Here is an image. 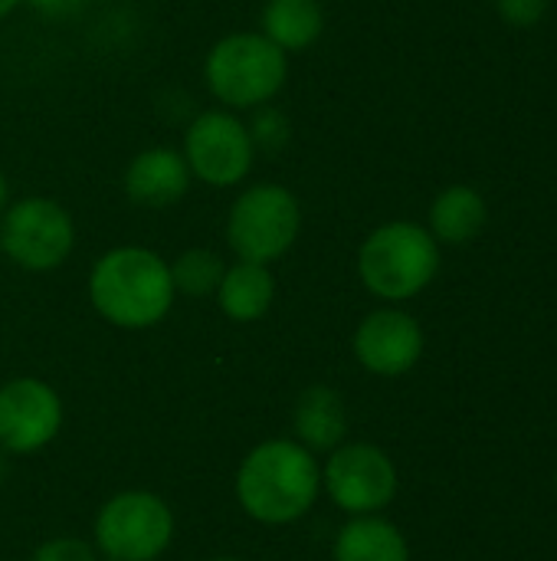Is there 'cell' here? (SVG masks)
<instances>
[{"label":"cell","instance_id":"obj_1","mask_svg":"<svg viewBox=\"0 0 557 561\" xmlns=\"http://www.w3.org/2000/svg\"><path fill=\"white\" fill-rule=\"evenodd\" d=\"M233 493L253 523L292 526L305 519L322 496V463L295 437H272L240 460Z\"/></svg>","mask_w":557,"mask_h":561},{"label":"cell","instance_id":"obj_2","mask_svg":"<svg viewBox=\"0 0 557 561\" xmlns=\"http://www.w3.org/2000/svg\"><path fill=\"white\" fill-rule=\"evenodd\" d=\"M177 289L171 263L151 247H112L89 270V302L115 329L144 332L167 319Z\"/></svg>","mask_w":557,"mask_h":561},{"label":"cell","instance_id":"obj_3","mask_svg":"<svg viewBox=\"0 0 557 561\" xmlns=\"http://www.w3.org/2000/svg\"><path fill=\"white\" fill-rule=\"evenodd\" d=\"M289 79V56L259 30L220 36L204 59V82L210 95L230 112H253L269 105Z\"/></svg>","mask_w":557,"mask_h":561},{"label":"cell","instance_id":"obj_4","mask_svg":"<svg viewBox=\"0 0 557 561\" xmlns=\"http://www.w3.org/2000/svg\"><path fill=\"white\" fill-rule=\"evenodd\" d=\"M440 270V243L414 220H391L371 230L358 250L361 286L384 302L420 296Z\"/></svg>","mask_w":557,"mask_h":561},{"label":"cell","instance_id":"obj_5","mask_svg":"<svg viewBox=\"0 0 557 561\" xmlns=\"http://www.w3.org/2000/svg\"><path fill=\"white\" fill-rule=\"evenodd\" d=\"M302 233L299 197L276 181H259L243 187L227 214V243L236 260L276 263L282 260Z\"/></svg>","mask_w":557,"mask_h":561},{"label":"cell","instance_id":"obj_6","mask_svg":"<svg viewBox=\"0 0 557 561\" xmlns=\"http://www.w3.org/2000/svg\"><path fill=\"white\" fill-rule=\"evenodd\" d=\"M174 513L151 490H121L108 496L92 523V546L102 559L158 561L174 542Z\"/></svg>","mask_w":557,"mask_h":561},{"label":"cell","instance_id":"obj_7","mask_svg":"<svg viewBox=\"0 0 557 561\" xmlns=\"http://www.w3.org/2000/svg\"><path fill=\"white\" fill-rule=\"evenodd\" d=\"M76 250L72 214L43 194L20 197L0 214V253L26 273H53Z\"/></svg>","mask_w":557,"mask_h":561},{"label":"cell","instance_id":"obj_8","mask_svg":"<svg viewBox=\"0 0 557 561\" xmlns=\"http://www.w3.org/2000/svg\"><path fill=\"white\" fill-rule=\"evenodd\" d=\"M181 154L194 181L227 191L250 178L256 161V145L240 112L207 108L187 125Z\"/></svg>","mask_w":557,"mask_h":561},{"label":"cell","instance_id":"obj_9","mask_svg":"<svg viewBox=\"0 0 557 561\" xmlns=\"http://www.w3.org/2000/svg\"><path fill=\"white\" fill-rule=\"evenodd\" d=\"M401 490L394 460L364 440H345L322 463V493L345 516H378L384 513Z\"/></svg>","mask_w":557,"mask_h":561},{"label":"cell","instance_id":"obj_10","mask_svg":"<svg viewBox=\"0 0 557 561\" xmlns=\"http://www.w3.org/2000/svg\"><path fill=\"white\" fill-rule=\"evenodd\" d=\"M62 398L43 378H10L0 385V454L30 457L56 440Z\"/></svg>","mask_w":557,"mask_h":561},{"label":"cell","instance_id":"obj_11","mask_svg":"<svg viewBox=\"0 0 557 561\" xmlns=\"http://www.w3.org/2000/svg\"><path fill=\"white\" fill-rule=\"evenodd\" d=\"M351 348L364 371L378 378H401L423 355V329L410 312L384 306L358 322Z\"/></svg>","mask_w":557,"mask_h":561},{"label":"cell","instance_id":"obj_12","mask_svg":"<svg viewBox=\"0 0 557 561\" xmlns=\"http://www.w3.org/2000/svg\"><path fill=\"white\" fill-rule=\"evenodd\" d=\"M190 171L187 161L181 154V148H167V145H154L138 151L121 178L125 197L144 210H164L174 207L177 201H184V194L190 191Z\"/></svg>","mask_w":557,"mask_h":561},{"label":"cell","instance_id":"obj_13","mask_svg":"<svg viewBox=\"0 0 557 561\" xmlns=\"http://www.w3.org/2000/svg\"><path fill=\"white\" fill-rule=\"evenodd\" d=\"M292 431L295 440L318 454H332L335 447L345 444L348 437V411H345V398L328 388V385H312L295 398L292 408Z\"/></svg>","mask_w":557,"mask_h":561},{"label":"cell","instance_id":"obj_14","mask_svg":"<svg viewBox=\"0 0 557 561\" xmlns=\"http://www.w3.org/2000/svg\"><path fill=\"white\" fill-rule=\"evenodd\" d=\"M217 306L220 312L236 322V325H250L259 322L272 302H276V276L266 263H250V260H236L233 266L223 270V279L217 286Z\"/></svg>","mask_w":557,"mask_h":561},{"label":"cell","instance_id":"obj_15","mask_svg":"<svg viewBox=\"0 0 557 561\" xmlns=\"http://www.w3.org/2000/svg\"><path fill=\"white\" fill-rule=\"evenodd\" d=\"M332 561H410V546L384 516H348L332 542Z\"/></svg>","mask_w":557,"mask_h":561},{"label":"cell","instance_id":"obj_16","mask_svg":"<svg viewBox=\"0 0 557 561\" xmlns=\"http://www.w3.org/2000/svg\"><path fill=\"white\" fill-rule=\"evenodd\" d=\"M325 30V10L318 0H266L259 13V33L286 56L309 49Z\"/></svg>","mask_w":557,"mask_h":561},{"label":"cell","instance_id":"obj_17","mask_svg":"<svg viewBox=\"0 0 557 561\" xmlns=\"http://www.w3.org/2000/svg\"><path fill=\"white\" fill-rule=\"evenodd\" d=\"M489 207L486 197L476 187L466 184H453L446 191L437 194V201L430 204V233L437 243H469L473 237H479V230L486 227Z\"/></svg>","mask_w":557,"mask_h":561},{"label":"cell","instance_id":"obj_18","mask_svg":"<svg viewBox=\"0 0 557 561\" xmlns=\"http://www.w3.org/2000/svg\"><path fill=\"white\" fill-rule=\"evenodd\" d=\"M223 270H227V263L207 247H190L177 260H171L174 289H177V296H190V299L213 296L223 279Z\"/></svg>","mask_w":557,"mask_h":561},{"label":"cell","instance_id":"obj_19","mask_svg":"<svg viewBox=\"0 0 557 561\" xmlns=\"http://www.w3.org/2000/svg\"><path fill=\"white\" fill-rule=\"evenodd\" d=\"M246 128H250V138H253L256 151H266V154L282 151L289 145V138H292V125H289L286 112H279L272 102L253 108V118L246 122Z\"/></svg>","mask_w":557,"mask_h":561},{"label":"cell","instance_id":"obj_20","mask_svg":"<svg viewBox=\"0 0 557 561\" xmlns=\"http://www.w3.org/2000/svg\"><path fill=\"white\" fill-rule=\"evenodd\" d=\"M30 561H102L98 559V549L85 539H76V536H56V539H46Z\"/></svg>","mask_w":557,"mask_h":561},{"label":"cell","instance_id":"obj_21","mask_svg":"<svg viewBox=\"0 0 557 561\" xmlns=\"http://www.w3.org/2000/svg\"><path fill=\"white\" fill-rule=\"evenodd\" d=\"M499 7V16L509 23V26H535L545 10H548V0H496Z\"/></svg>","mask_w":557,"mask_h":561},{"label":"cell","instance_id":"obj_22","mask_svg":"<svg viewBox=\"0 0 557 561\" xmlns=\"http://www.w3.org/2000/svg\"><path fill=\"white\" fill-rule=\"evenodd\" d=\"M30 3L36 13L49 16V20H66V16H76L79 10H85L92 0H23Z\"/></svg>","mask_w":557,"mask_h":561},{"label":"cell","instance_id":"obj_23","mask_svg":"<svg viewBox=\"0 0 557 561\" xmlns=\"http://www.w3.org/2000/svg\"><path fill=\"white\" fill-rule=\"evenodd\" d=\"M7 204H10V184H7V174L0 171V214L7 210Z\"/></svg>","mask_w":557,"mask_h":561},{"label":"cell","instance_id":"obj_24","mask_svg":"<svg viewBox=\"0 0 557 561\" xmlns=\"http://www.w3.org/2000/svg\"><path fill=\"white\" fill-rule=\"evenodd\" d=\"M20 3H23V0H0V20H7Z\"/></svg>","mask_w":557,"mask_h":561},{"label":"cell","instance_id":"obj_25","mask_svg":"<svg viewBox=\"0 0 557 561\" xmlns=\"http://www.w3.org/2000/svg\"><path fill=\"white\" fill-rule=\"evenodd\" d=\"M207 561H246V559H236V556H217V559H207Z\"/></svg>","mask_w":557,"mask_h":561},{"label":"cell","instance_id":"obj_26","mask_svg":"<svg viewBox=\"0 0 557 561\" xmlns=\"http://www.w3.org/2000/svg\"><path fill=\"white\" fill-rule=\"evenodd\" d=\"M7 477V463H3V454H0V480Z\"/></svg>","mask_w":557,"mask_h":561},{"label":"cell","instance_id":"obj_27","mask_svg":"<svg viewBox=\"0 0 557 561\" xmlns=\"http://www.w3.org/2000/svg\"><path fill=\"white\" fill-rule=\"evenodd\" d=\"M555 490H557V477H555Z\"/></svg>","mask_w":557,"mask_h":561},{"label":"cell","instance_id":"obj_28","mask_svg":"<svg viewBox=\"0 0 557 561\" xmlns=\"http://www.w3.org/2000/svg\"><path fill=\"white\" fill-rule=\"evenodd\" d=\"M102 561H112V559H102Z\"/></svg>","mask_w":557,"mask_h":561}]
</instances>
